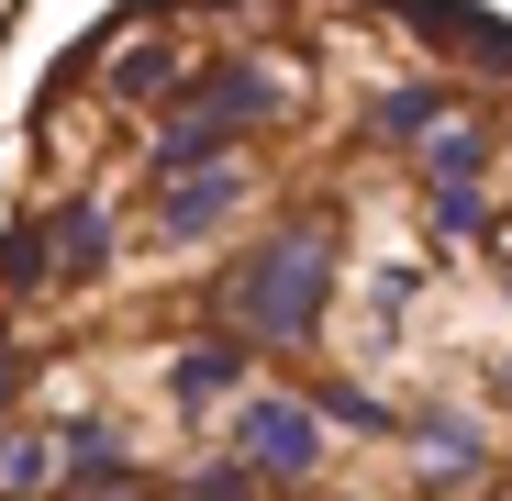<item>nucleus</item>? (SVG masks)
<instances>
[{
  "label": "nucleus",
  "mask_w": 512,
  "mask_h": 501,
  "mask_svg": "<svg viewBox=\"0 0 512 501\" xmlns=\"http://www.w3.org/2000/svg\"><path fill=\"white\" fill-rule=\"evenodd\" d=\"M323 312H334V234H323V212L279 223V234L223 279V323L245 334V346H312Z\"/></svg>",
  "instance_id": "obj_1"
},
{
  "label": "nucleus",
  "mask_w": 512,
  "mask_h": 501,
  "mask_svg": "<svg viewBox=\"0 0 512 501\" xmlns=\"http://www.w3.org/2000/svg\"><path fill=\"white\" fill-rule=\"evenodd\" d=\"M323 401L312 390H245L234 401V457L245 468H268V479H312L323 468Z\"/></svg>",
  "instance_id": "obj_2"
},
{
  "label": "nucleus",
  "mask_w": 512,
  "mask_h": 501,
  "mask_svg": "<svg viewBox=\"0 0 512 501\" xmlns=\"http://www.w3.org/2000/svg\"><path fill=\"white\" fill-rule=\"evenodd\" d=\"M245 201H256V167H245V156L190 167V179H156V234H167V245H212Z\"/></svg>",
  "instance_id": "obj_3"
},
{
  "label": "nucleus",
  "mask_w": 512,
  "mask_h": 501,
  "mask_svg": "<svg viewBox=\"0 0 512 501\" xmlns=\"http://www.w3.org/2000/svg\"><path fill=\"white\" fill-rule=\"evenodd\" d=\"M234 145H245V123H234L223 101H201V90H190L179 112L145 134V167H156V179H190V167H223Z\"/></svg>",
  "instance_id": "obj_4"
},
{
  "label": "nucleus",
  "mask_w": 512,
  "mask_h": 501,
  "mask_svg": "<svg viewBox=\"0 0 512 501\" xmlns=\"http://www.w3.org/2000/svg\"><path fill=\"white\" fill-rule=\"evenodd\" d=\"M401 12L435 34V45H457L468 67H490V78H512V12H479V0H401Z\"/></svg>",
  "instance_id": "obj_5"
},
{
  "label": "nucleus",
  "mask_w": 512,
  "mask_h": 501,
  "mask_svg": "<svg viewBox=\"0 0 512 501\" xmlns=\"http://www.w3.org/2000/svg\"><path fill=\"white\" fill-rule=\"evenodd\" d=\"M167 401L201 412V401H245V334H201V346L167 357Z\"/></svg>",
  "instance_id": "obj_6"
},
{
  "label": "nucleus",
  "mask_w": 512,
  "mask_h": 501,
  "mask_svg": "<svg viewBox=\"0 0 512 501\" xmlns=\"http://www.w3.org/2000/svg\"><path fill=\"white\" fill-rule=\"evenodd\" d=\"M45 234H56V279H101V268H112V201H101V190L56 201Z\"/></svg>",
  "instance_id": "obj_7"
},
{
  "label": "nucleus",
  "mask_w": 512,
  "mask_h": 501,
  "mask_svg": "<svg viewBox=\"0 0 512 501\" xmlns=\"http://www.w3.org/2000/svg\"><path fill=\"white\" fill-rule=\"evenodd\" d=\"M167 90H190V45L179 34H145L112 56V101H167Z\"/></svg>",
  "instance_id": "obj_8"
},
{
  "label": "nucleus",
  "mask_w": 512,
  "mask_h": 501,
  "mask_svg": "<svg viewBox=\"0 0 512 501\" xmlns=\"http://www.w3.org/2000/svg\"><path fill=\"white\" fill-rule=\"evenodd\" d=\"M412 446H423V468H435V479H479V424H468V412H412V424H401Z\"/></svg>",
  "instance_id": "obj_9"
},
{
  "label": "nucleus",
  "mask_w": 512,
  "mask_h": 501,
  "mask_svg": "<svg viewBox=\"0 0 512 501\" xmlns=\"http://www.w3.org/2000/svg\"><path fill=\"white\" fill-rule=\"evenodd\" d=\"M56 490V446L34 424H0V501H45Z\"/></svg>",
  "instance_id": "obj_10"
},
{
  "label": "nucleus",
  "mask_w": 512,
  "mask_h": 501,
  "mask_svg": "<svg viewBox=\"0 0 512 501\" xmlns=\"http://www.w3.org/2000/svg\"><path fill=\"white\" fill-rule=\"evenodd\" d=\"M479 167H490V123L446 112L435 134H423V179H479Z\"/></svg>",
  "instance_id": "obj_11"
},
{
  "label": "nucleus",
  "mask_w": 512,
  "mask_h": 501,
  "mask_svg": "<svg viewBox=\"0 0 512 501\" xmlns=\"http://www.w3.org/2000/svg\"><path fill=\"white\" fill-rule=\"evenodd\" d=\"M312 401H323V424H334V435H401V424H412V412H390V401L357 390V379H323Z\"/></svg>",
  "instance_id": "obj_12"
},
{
  "label": "nucleus",
  "mask_w": 512,
  "mask_h": 501,
  "mask_svg": "<svg viewBox=\"0 0 512 501\" xmlns=\"http://www.w3.org/2000/svg\"><path fill=\"white\" fill-rule=\"evenodd\" d=\"M435 123H446V90H390V101L368 112V134H379V145H423Z\"/></svg>",
  "instance_id": "obj_13"
},
{
  "label": "nucleus",
  "mask_w": 512,
  "mask_h": 501,
  "mask_svg": "<svg viewBox=\"0 0 512 501\" xmlns=\"http://www.w3.org/2000/svg\"><path fill=\"white\" fill-rule=\"evenodd\" d=\"M56 268V234H45V212H23L12 234H0V290H34Z\"/></svg>",
  "instance_id": "obj_14"
},
{
  "label": "nucleus",
  "mask_w": 512,
  "mask_h": 501,
  "mask_svg": "<svg viewBox=\"0 0 512 501\" xmlns=\"http://www.w3.org/2000/svg\"><path fill=\"white\" fill-rule=\"evenodd\" d=\"M256 479H268V468H245V457H212V468H190V479L167 490V501H256Z\"/></svg>",
  "instance_id": "obj_15"
},
{
  "label": "nucleus",
  "mask_w": 512,
  "mask_h": 501,
  "mask_svg": "<svg viewBox=\"0 0 512 501\" xmlns=\"http://www.w3.org/2000/svg\"><path fill=\"white\" fill-rule=\"evenodd\" d=\"M479 179H435V234H479Z\"/></svg>",
  "instance_id": "obj_16"
},
{
  "label": "nucleus",
  "mask_w": 512,
  "mask_h": 501,
  "mask_svg": "<svg viewBox=\"0 0 512 501\" xmlns=\"http://www.w3.org/2000/svg\"><path fill=\"white\" fill-rule=\"evenodd\" d=\"M78 501H156L145 479H123V468H101V479H78Z\"/></svg>",
  "instance_id": "obj_17"
},
{
  "label": "nucleus",
  "mask_w": 512,
  "mask_h": 501,
  "mask_svg": "<svg viewBox=\"0 0 512 501\" xmlns=\"http://www.w3.org/2000/svg\"><path fill=\"white\" fill-rule=\"evenodd\" d=\"M12 390H23V368H12V357H0V401H12Z\"/></svg>",
  "instance_id": "obj_18"
},
{
  "label": "nucleus",
  "mask_w": 512,
  "mask_h": 501,
  "mask_svg": "<svg viewBox=\"0 0 512 501\" xmlns=\"http://www.w3.org/2000/svg\"><path fill=\"white\" fill-rule=\"evenodd\" d=\"M490 390H501V401H512V357H501V368H490Z\"/></svg>",
  "instance_id": "obj_19"
}]
</instances>
